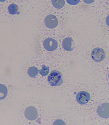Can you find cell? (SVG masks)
<instances>
[{"instance_id":"3","label":"cell","mask_w":109,"mask_h":125,"mask_svg":"<svg viewBox=\"0 0 109 125\" xmlns=\"http://www.w3.org/2000/svg\"><path fill=\"white\" fill-rule=\"evenodd\" d=\"M25 117L29 120H36L38 117V113L37 109L33 106L27 107L25 111Z\"/></svg>"},{"instance_id":"9","label":"cell","mask_w":109,"mask_h":125,"mask_svg":"<svg viewBox=\"0 0 109 125\" xmlns=\"http://www.w3.org/2000/svg\"><path fill=\"white\" fill-rule=\"evenodd\" d=\"M8 94V89L3 84H0V100L4 99Z\"/></svg>"},{"instance_id":"17","label":"cell","mask_w":109,"mask_h":125,"mask_svg":"<svg viewBox=\"0 0 109 125\" xmlns=\"http://www.w3.org/2000/svg\"><path fill=\"white\" fill-rule=\"evenodd\" d=\"M5 0H0V2H3V1H5Z\"/></svg>"},{"instance_id":"5","label":"cell","mask_w":109,"mask_h":125,"mask_svg":"<svg viewBox=\"0 0 109 125\" xmlns=\"http://www.w3.org/2000/svg\"><path fill=\"white\" fill-rule=\"evenodd\" d=\"M44 22L47 28L53 29L57 27L58 21L57 18L55 15H49L46 17L44 20Z\"/></svg>"},{"instance_id":"10","label":"cell","mask_w":109,"mask_h":125,"mask_svg":"<svg viewBox=\"0 0 109 125\" xmlns=\"http://www.w3.org/2000/svg\"><path fill=\"white\" fill-rule=\"evenodd\" d=\"M52 5L53 6L58 9H60L63 8L65 4L64 0H51Z\"/></svg>"},{"instance_id":"12","label":"cell","mask_w":109,"mask_h":125,"mask_svg":"<svg viewBox=\"0 0 109 125\" xmlns=\"http://www.w3.org/2000/svg\"><path fill=\"white\" fill-rule=\"evenodd\" d=\"M39 71L36 67H32L29 68L28 70V73L30 77L34 78L37 74Z\"/></svg>"},{"instance_id":"16","label":"cell","mask_w":109,"mask_h":125,"mask_svg":"<svg viewBox=\"0 0 109 125\" xmlns=\"http://www.w3.org/2000/svg\"><path fill=\"white\" fill-rule=\"evenodd\" d=\"M106 23L107 25L109 27V15H108L106 19Z\"/></svg>"},{"instance_id":"13","label":"cell","mask_w":109,"mask_h":125,"mask_svg":"<svg viewBox=\"0 0 109 125\" xmlns=\"http://www.w3.org/2000/svg\"><path fill=\"white\" fill-rule=\"evenodd\" d=\"M49 71V67H46L45 65H43L42 69L40 71V73L42 76H46L48 74Z\"/></svg>"},{"instance_id":"2","label":"cell","mask_w":109,"mask_h":125,"mask_svg":"<svg viewBox=\"0 0 109 125\" xmlns=\"http://www.w3.org/2000/svg\"><path fill=\"white\" fill-rule=\"evenodd\" d=\"M92 59L97 62H100L104 60L105 54L104 50L101 48H95L93 49L91 53Z\"/></svg>"},{"instance_id":"15","label":"cell","mask_w":109,"mask_h":125,"mask_svg":"<svg viewBox=\"0 0 109 125\" xmlns=\"http://www.w3.org/2000/svg\"><path fill=\"white\" fill-rule=\"evenodd\" d=\"M87 4H90L94 1L95 0H83Z\"/></svg>"},{"instance_id":"6","label":"cell","mask_w":109,"mask_h":125,"mask_svg":"<svg viewBox=\"0 0 109 125\" xmlns=\"http://www.w3.org/2000/svg\"><path fill=\"white\" fill-rule=\"evenodd\" d=\"M76 100L78 103L81 105H84L90 101V95L86 92L82 91L79 92L76 95Z\"/></svg>"},{"instance_id":"18","label":"cell","mask_w":109,"mask_h":125,"mask_svg":"<svg viewBox=\"0 0 109 125\" xmlns=\"http://www.w3.org/2000/svg\"></svg>"},{"instance_id":"4","label":"cell","mask_w":109,"mask_h":125,"mask_svg":"<svg viewBox=\"0 0 109 125\" xmlns=\"http://www.w3.org/2000/svg\"><path fill=\"white\" fill-rule=\"evenodd\" d=\"M97 112L100 117L103 118H109V103H104L100 105L97 108Z\"/></svg>"},{"instance_id":"8","label":"cell","mask_w":109,"mask_h":125,"mask_svg":"<svg viewBox=\"0 0 109 125\" xmlns=\"http://www.w3.org/2000/svg\"><path fill=\"white\" fill-rule=\"evenodd\" d=\"M73 42L72 39L68 37L63 40L62 43V46L63 49L68 51H71L73 48H72V42Z\"/></svg>"},{"instance_id":"1","label":"cell","mask_w":109,"mask_h":125,"mask_svg":"<svg viewBox=\"0 0 109 125\" xmlns=\"http://www.w3.org/2000/svg\"><path fill=\"white\" fill-rule=\"evenodd\" d=\"M48 81L52 86H60L63 82L62 74L57 71L53 70L48 77Z\"/></svg>"},{"instance_id":"11","label":"cell","mask_w":109,"mask_h":125,"mask_svg":"<svg viewBox=\"0 0 109 125\" xmlns=\"http://www.w3.org/2000/svg\"><path fill=\"white\" fill-rule=\"evenodd\" d=\"M8 10L10 14L12 15H16L18 13V7L17 5L13 3L9 6Z\"/></svg>"},{"instance_id":"14","label":"cell","mask_w":109,"mask_h":125,"mask_svg":"<svg viewBox=\"0 0 109 125\" xmlns=\"http://www.w3.org/2000/svg\"><path fill=\"white\" fill-rule=\"evenodd\" d=\"M67 2L70 5H75L78 4L80 0H66Z\"/></svg>"},{"instance_id":"7","label":"cell","mask_w":109,"mask_h":125,"mask_svg":"<svg viewBox=\"0 0 109 125\" xmlns=\"http://www.w3.org/2000/svg\"><path fill=\"white\" fill-rule=\"evenodd\" d=\"M43 46L47 51H53L57 48L58 44L57 42L55 40L48 38L44 40L43 42Z\"/></svg>"}]
</instances>
